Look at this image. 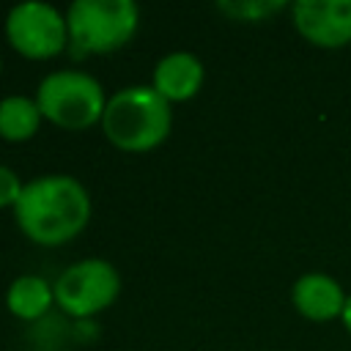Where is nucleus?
<instances>
[{"instance_id": "obj_1", "label": "nucleus", "mask_w": 351, "mask_h": 351, "mask_svg": "<svg viewBox=\"0 0 351 351\" xmlns=\"http://www.w3.org/2000/svg\"><path fill=\"white\" fill-rule=\"evenodd\" d=\"M90 211V192L80 178L47 173L25 181V189L14 206V219L33 244L60 247L88 228Z\"/></svg>"}, {"instance_id": "obj_2", "label": "nucleus", "mask_w": 351, "mask_h": 351, "mask_svg": "<svg viewBox=\"0 0 351 351\" xmlns=\"http://www.w3.org/2000/svg\"><path fill=\"white\" fill-rule=\"evenodd\" d=\"M99 126L115 148L126 154H145L167 140L173 129V110L151 85H126L107 99Z\"/></svg>"}, {"instance_id": "obj_3", "label": "nucleus", "mask_w": 351, "mask_h": 351, "mask_svg": "<svg viewBox=\"0 0 351 351\" xmlns=\"http://www.w3.org/2000/svg\"><path fill=\"white\" fill-rule=\"evenodd\" d=\"M33 99L49 123L66 132H82L101 123L110 96L93 74L80 69H58L38 82Z\"/></svg>"}, {"instance_id": "obj_4", "label": "nucleus", "mask_w": 351, "mask_h": 351, "mask_svg": "<svg viewBox=\"0 0 351 351\" xmlns=\"http://www.w3.org/2000/svg\"><path fill=\"white\" fill-rule=\"evenodd\" d=\"M69 47L82 55H107L129 44L140 25L132 0H74L66 8Z\"/></svg>"}, {"instance_id": "obj_5", "label": "nucleus", "mask_w": 351, "mask_h": 351, "mask_svg": "<svg viewBox=\"0 0 351 351\" xmlns=\"http://www.w3.org/2000/svg\"><path fill=\"white\" fill-rule=\"evenodd\" d=\"M55 304L71 318H93L112 307L121 293V274L104 258H82L66 266L52 282Z\"/></svg>"}, {"instance_id": "obj_6", "label": "nucleus", "mask_w": 351, "mask_h": 351, "mask_svg": "<svg viewBox=\"0 0 351 351\" xmlns=\"http://www.w3.org/2000/svg\"><path fill=\"white\" fill-rule=\"evenodd\" d=\"M5 38L19 55L30 60L55 58L69 47L66 14L41 0L16 3L5 16Z\"/></svg>"}, {"instance_id": "obj_7", "label": "nucleus", "mask_w": 351, "mask_h": 351, "mask_svg": "<svg viewBox=\"0 0 351 351\" xmlns=\"http://www.w3.org/2000/svg\"><path fill=\"white\" fill-rule=\"evenodd\" d=\"M293 30L318 49L351 44V0H296L291 3Z\"/></svg>"}, {"instance_id": "obj_8", "label": "nucleus", "mask_w": 351, "mask_h": 351, "mask_svg": "<svg viewBox=\"0 0 351 351\" xmlns=\"http://www.w3.org/2000/svg\"><path fill=\"white\" fill-rule=\"evenodd\" d=\"M348 293L343 282L326 271H304L291 285V304L293 310L313 324L340 321L346 310Z\"/></svg>"}, {"instance_id": "obj_9", "label": "nucleus", "mask_w": 351, "mask_h": 351, "mask_svg": "<svg viewBox=\"0 0 351 351\" xmlns=\"http://www.w3.org/2000/svg\"><path fill=\"white\" fill-rule=\"evenodd\" d=\"M203 80H206L203 60L195 52L176 49L159 58V63L154 66L151 88L173 104V101H186L197 96V90L203 88Z\"/></svg>"}, {"instance_id": "obj_10", "label": "nucleus", "mask_w": 351, "mask_h": 351, "mask_svg": "<svg viewBox=\"0 0 351 351\" xmlns=\"http://www.w3.org/2000/svg\"><path fill=\"white\" fill-rule=\"evenodd\" d=\"M55 304L52 282H47L38 274H19L11 280L5 291V307L19 321H38L49 313Z\"/></svg>"}, {"instance_id": "obj_11", "label": "nucleus", "mask_w": 351, "mask_h": 351, "mask_svg": "<svg viewBox=\"0 0 351 351\" xmlns=\"http://www.w3.org/2000/svg\"><path fill=\"white\" fill-rule=\"evenodd\" d=\"M41 121H44V115H41L36 99L19 96V93L0 99V137L3 140L25 143L38 132Z\"/></svg>"}, {"instance_id": "obj_12", "label": "nucleus", "mask_w": 351, "mask_h": 351, "mask_svg": "<svg viewBox=\"0 0 351 351\" xmlns=\"http://www.w3.org/2000/svg\"><path fill=\"white\" fill-rule=\"evenodd\" d=\"M288 8L291 3L285 0H222L217 3V11L233 22H266L269 16L288 11Z\"/></svg>"}, {"instance_id": "obj_13", "label": "nucleus", "mask_w": 351, "mask_h": 351, "mask_svg": "<svg viewBox=\"0 0 351 351\" xmlns=\"http://www.w3.org/2000/svg\"><path fill=\"white\" fill-rule=\"evenodd\" d=\"M22 189H25V181L16 176V170H11L8 165H0V208L14 211Z\"/></svg>"}, {"instance_id": "obj_14", "label": "nucleus", "mask_w": 351, "mask_h": 351, "mask_svg": "<svg viewBox=\"0 0 351 351\" xmlns=\"http://www.w3.org/2000/svg\"><path fill=\"white\" fill-rule=\"evenodd\" d=\"M340 324H343V329H346V332H348V337H351V293H348L346 310H343V315H340Z\"/></svg>"}, {"instance_id": "obj_15", "label": "nucleus", "mask_w": 351, "mask_h": 351, "mask_svg": "<svg viewBox=\"0 0 351 351\" xmlns=\"http://www.w3.org/2000/svg\"><path fill=\"white\" fill-rule=\"evenodd\" d=\"M0 71H3V58H0Z\"/></svg>"}]
</instances>
